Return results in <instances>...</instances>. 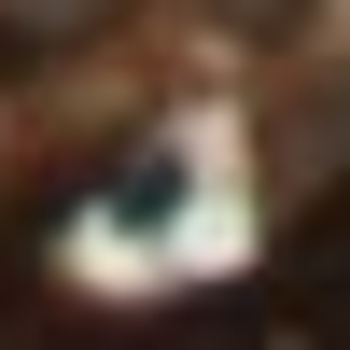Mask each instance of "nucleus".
<instances>
[{
	"instance_id": "f257e3e1",
	"label": "nucleus",
	"mask_w": 350,
	"mask_h": 350,
	"mask_svg": "<svg viewBox=\"0 0 350 350\" xmlns=\"http://www.w3.org/2000/svg\"><path fill=\"white\" fill-rule=\"evenodd\" d=\"M112 14H126V0H0V70H42V56L98 42Z\"/></svg>"
}]
</instances>
